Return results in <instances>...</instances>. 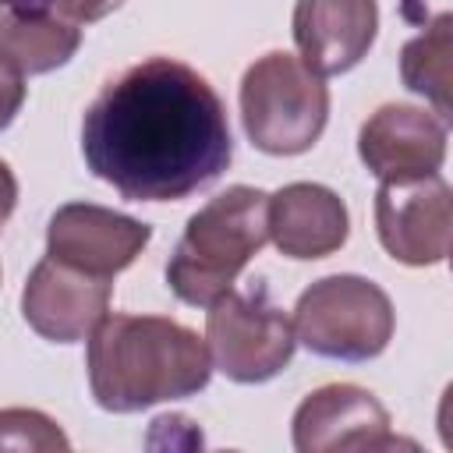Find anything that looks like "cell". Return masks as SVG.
<instances>
[{
    "label": "cell",
    "instance_id": "1",
    "mask_svg": "<svg viewBox=\"0 0 453 453\" xmlns=\"http://www.w3.org/2000/svg\"><path fill=\"white\" fill-rule=\"evenodd\" d=\"M81 156L131 202H177L226 170L234 142L216 88L173 57H149L92 99Z\"/></svg>",
    "mask_w": 453,
    "mask_h": 453
},
{
    "label": "cell",
    "instance_id": "2",
    "mask_svg": "<svg viewBox=\"0 0 453 453\" xmlns=\"http://www.w3.org/2000/svg\"><path fill=\"white\" fill-rule=\"evenodd\" d=\"M205 340L159 315H103L88 333V386L103 411L131 414L209 386Z\"/></svg>",
    "mask_w": 453,
    "mask_h": 453
},
{
    "label": "cell",
    "instance_id": "3",
    "mask_svg": "<svg viewBox=\"0 0 453 453\" xmlns=\"http://www.w3.org/2000/svg\"><path fill=\"white\" fill-rule=\"evenodd\" d=\"M265 205V191L234 184L188 219L184 237L166 262V283L184 304L209 308L234 287L241 269L269 241Z\"/></svg>",
    "mask_w": 453,
    "mask_h": 453
},
{
    "label": "cell",
    "instance_id": "4",
    "mask_svg": "<svg viewBox=\"0 0 453 453\" xmlns=\"http://www.w3.org/2000/svg\"><path fill=\"white\" fill-rule=\"evenodd\" d=\"M241 120L255 149L269 156L308 152L329 120V88L294 53L258 57L241 81Z\"/></svg>",
    "mask_w": 453,
    "mask_h": 453
},
{
    "label": "cell",
    "instance_id": "5",
    "mask_svg": "<svg viewBox=\"0 0 453 453\" xmlns=\"http://www.w3.org/2000/svg\"><path fill=\"white\" fill-rule=\"evenodd\" d=\"M393 304L386 290L365 276H326L311 283L294 308V336L319 357L368 361L393 340Z\"/></svg>",
    "mask_w": 453,
    "mask_h": 453
},
{
    "label": "cell",
    "instance_id": "6",
    "mask_svg": "<svg viewBox=\"0 0 453 453\" xmlns=\"http://www.w3.org/2000/svg\"><path fill=\"white\" fill-rule=\"evenodd\" d=\"M205 347L212 365L234 382H265L280 375L297 347L294 322L273 304L262 283L248 290H226L209 304Z\"/></svg>",
    "mask_w": 453,
    "mask_h": 453
},
{
    "label": "cell",
    "instance_id": "7",
    "mask_svg": "<svg viewBox=\"0 0 453 453\" xmlns=\"http://www.w3.org/2000/svg\"><path fill=\"white\" fill-rule=\"evenodd\" d=\"M375 230L403 265H439L453 241V198L439 173L382 180L375 191Z\"/></svg>",
    "mask_w": 453,
    "mask_h": 453
},
{
    "label": "cell",
    "instance_id": "8",
    "mask_svg": "<svg viewBox=\"0 0 453 453\" xmlns=\"http://www.w3.org/2000/svg\"><path fill=\"white\" fill-rule=\"evenodd\" d=\"M414 446L389 432L386 407L361 386L329 382L301 400L294 411V449L297 453H336V449H396Z\"/></svg>",
    "mask_w": 453,
    "mask_h": 453
},
{
    "label": "cell",
    "instance_id": "9",
    "mask_svg": "<svg viewBox=\"0 0 453 453\" xmlns=\"http://www.w3.org/2000/svg\"><path fill=\"white\" fill-rule=\"evenodd\" d=\"M110 276H96L46 255L21 290V315L39 336L53 343H78L110 311Z\"/></svg>",
    "mask_w": 453,
    "mask_h": 453
},
{
    "label": "cell",
    "instance_id": "10",
    "mask_svg": "<svg viewBox=\"0 0 453 453\" xmlns=\"http://www.w3.org/2000/svg\"><path fill=\"white\" fill-rule=\"evenodd\" d=\"M149 237H152V226L142 219H131L103 205L71 202L53 212L46 230V251L50 258H60L85 273L113 276L142 255Z\"/></svg>",
    "mask_w": 453,
    "mask_h": 453
},
{
    "label": "cell",
    "instance_id": "11",
    "mask_svg": "<svg viewBox=\"0 0 453 453\" xmlns=\"http://www.w3.org/2000/svg\"><path fill=\"white\" fill-rule=\"evenodd\" d=\"M357 152L379 180L439 173L446 159V120L425 106L386 103L361 124Z\"/></svg>",
    "mask_w": 453,
    "mask_h": 453
},
{
    "label": "cell",
    "instance_id": "12",
    "mask_svg": "<svg viewBox=\"0 0 453 453\" xmlns=\"http://www.w3.org/2000/svg\"><path fill=\"white\" fill-rule=\"evenodd\" d=\"M379 32L375 0H297L294 42L315 74H343L365 60Z\"/></svg>",
    "mask_w": 453,
    "mask_h": 453
},
{
    "label": "cell",
    "instance_id": "13",
    "mask_svg": "<svg viewBox=\"0 0 453 453\" xmlns=\"http://www.w3.org/2000/svg\"><path fill=\"white\" fill-rule=\"evenodd\" d=\"M265 226H269L273 244L287 258L308 262V258H326L343 248L350 234V216L336 191L297 180L269 195Z\"/></svg>",
    "mask_w": 453,
    "mask_h": 453
},
{
    "label": "cell",
    "instance_id": "14",
    "mask_svg": "<svg viewBox=\"0 0 453 453\" xmlns=\"http://www.w3.org/2000/svg\"><path fill=\"white\" fill-rule=\"evenodd\" d=\"M81 46V28L39 7H11L0 14V64L18 74H46L64 67Z\"/></svg>",
    "mask_w": 453,
    "mask_h": 453
},
{
    "label": "cell",
    "instance_id": "15",
    "mask_svg": "<svg viewBox=\"0 0 453 453\" xmlns=\"http://www.w3.org/2000/svg\"><path fill=\"white\" fill-rule=\"evenodd\" d=\"M453 14H439L421 35H414L403 53H400V74L403 85L425 99L435 103V113L442 120H449L453 103H449V88H453V67H449V53H453Z\"/></svg>",
    "mask_w": 453,
    "mask_h": 453
},
{
    "label": "cell",
    "instance_id": "16",
    "mask_svg": "<svg viewBox=\"0 0 453 453\" xmlns=\"http://www.w3.org/2000/svg\"><path fill=\"white\" fill-rule=\"evenodd\" d=\"M0 449H71L67 435L53 418L28 407H7L0 411Z\"/></svg>",
    "mask_w": 453,
    "mask_h": 453
},
{
    "label": "cell",
    "instance_id": "17",
    "mask_svg": "<svg viewBox=\"0 0 453 453\" xmlns=\"http://www.w3.org/2000/svg\"><path fill=\"white\" fill-rule=\"evenodd\" d=\"M46 4L53 7V14H60L74 25H81V21L88 25V21H99L110 11H117L124 0H46Z\"/></svg>",
    "mask_w": 453,
    "mask_h": 453
},
{
    "label": "cell",
    "instance_id": "18",
    "mask_svg": "<svg viewBox=\"0 0 453 453\" xmlns=\"http://www.w3.org/2000/svg\"><path fill=\"white\" fill-rule=\"evenodd\" d=\"M25 103V85H21V74L11 71L7 64H0V131L18 117Z\"/></svg>",
    "mask_w": 453,
    "mask_h": 453
},
{
    "label": "cell",
    "instance_id": "19",
    "mask_svg": "<svg viewBox=\"0 0 453 453\" xmlns=\"http://www.w3.org/2000/svg\"><path fill=\"white\" fill-rule=\"evenodd\" d=\"M14 205H18V180H14L11 166L0 159V230H4V223L11 219Z\"/></svg>",
    "mask_w": 453,
    "mask_h": 453
},
{
    "label": "cell",
    "instance_id": "20",
    "mask_svg": "<svg viewBox=\"0 0 453 453\" xmlns=\"http://www.w3.org/2000/svg\"><path fill=\"white\" fill-rule=\"evenodd\" d=\"M0 4H7V0H0Z\"/></svg>",
    "mask_w": 453,
    "mask_h": 453
}]
</instances>
